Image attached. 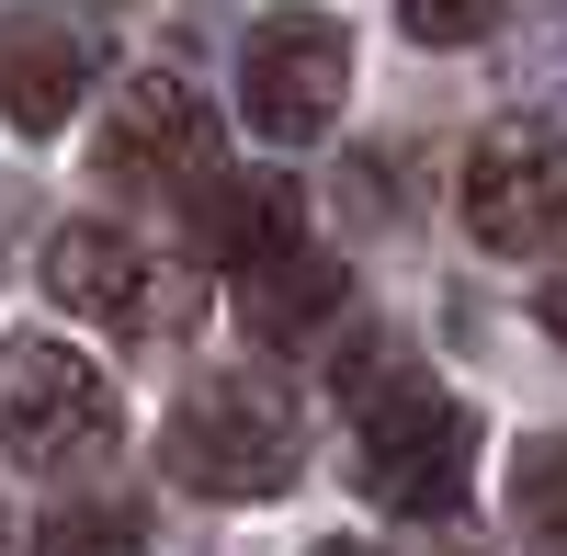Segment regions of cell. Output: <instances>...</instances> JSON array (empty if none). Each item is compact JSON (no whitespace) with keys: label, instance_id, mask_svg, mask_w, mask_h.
<instances>
[{"label":"cell","instance_id":"cell-1","mask_svg":"<svg viewBox=\"0 0 567 556\" xmlns=\"http://www.w3.org/2000/svg\"><path fill=\"white\" fill-rule=\"evenodd\" d=\"M341 409H352V477H363V500H386V512H409V523L465 512V488H477V421H465L454 387H432L398 341H352L341 352Z\"/></svg>","mask_w":567,"mask_h":556},{"label":"cell","instance_id":"cell-2","mask_svg":"<svg viewBox=\"0 0 567 556\" xmlns=\"http://www.w3.org/2000/svg\"><path fill=\"white\" fill-rule=\"evenodd\" d=\"M159 454H171V477L205 488V500H272L307 466V421H296V398H284L272 375L239 363V375H194L182 387Z\"/></svg>","mask_w":567,"mask_h":556},{"label":"cell","instance_id":"cell-3","mask_svg":"<svg viewBox=\"0 0 567 556\" xmlns=\"http://www.w3.org/2000/svg\"><path fill=\"white\" fill-rule=\"evenodd\" d=\"M114 443H125V409L91 352L45 341V330L0 341V466L58 477V466H103Z\"/></svg>","mask_w":567,"mask_h":556},{"label":"cell","instance_id":"cell-4","mask_svg":"<svg viewBox=\"0 0 567 556\" xmlns=\"http://www.w3.org/2000/svg\"><path fill=\"white\" fill-rule=\"evenodd\" d=\"M454 205H465V239H477V250H511V261L545 250V239H567V136L534 125V114L488 125L477 148H465Z\"/></svg>","mask_w":567,"mask_h":556},{"label":"cell","instance_id":"cell-5","mask_svg":"<svg viewBox=\"0 0 567 556\" xmlns=\"http://www.w3.org/2000/svg\"><path fill=\"white\" fill-rule=\"evenodd\" d=\"M341 91H352V34L329 12H272L239 45V114L272 148H318L329 114H341Z\"/></svg>","mask_w":567,"mask_h":556},{"label":"cell","instance_id":"cell-6","mask_svg":"<svg viewBox=\"0 0 567 556\" xmlns=\"http://www.w3.org/2000/svg\"><path fill=\"white\" fill-rule=\"evenodd\" d=\"M91 171H103L114 194H194V182L216 171V103L194 80H171V69H136L114 91V114H103Z\"/></svg>","mask_w":567,"mask_h":556},{"label":"cell","instance_id":"cell-7","mask_svg":"<svg viewBox=\"0 0 567 556\" xmlns=\"http://www.w3.org/2000/svg\"><path fill=\"white\" fill-rule=\"evenodd\" d=\"M45 296H58L69 318H103V330H182L194 318V285L148 250V239H125V227H58L45 239Z\"/></svg>","mask_w":567,"mask_h":556},{"label":"cell","instance_id":"cell-8","mask_svg":"<svg viewBox=\"0 0 567 556\" xmlns=\"http://www.w3.org/2000/svg\"><path fill=\"white\" fill-rule=\"evenodd\" d=\"M194 239H205V261L239 285V272H261V261H284L307 239V194L284 171H205L194 182Z\"/></svg>","mask_w":567,"mask_h":556},{"label":"cell","instance_id":"cell-9","mask_svg":"<svg viewBox=\"0 0 567 556\" xmlns=\"http://www.w3.org/2000/svg\"><path fill=\"white\" fill-rule=\"evenodd\" d=\"M91 91V34L45 23V12H0V114L23 136H58Z\"/></svg>","mask_w":567,"mask_h":556},{"label":"cell","instance_id":"cell-10","mask_svg":"<svg viewBox=\"0 0 567 556\" xmlns=\"http://www.w3.org/2000/svg\"><path fill=\"white\" fill-rule=\"evenodd\" d=\"M341 307H352V272L329 261L318 239H296L284 261L239 272V318H250V330H261L272 352H307V341H318V330H329V318H341Z\"/></svg>","mask_w":567,"mask_h":556},{"label":"cell","instance_id":"cell-11","mask_svg":"<svg viewBox=\"0 0 567 556\" xmlns=\"http://www.w3.org/2000/svg\"><path fill=\"white\" fill-rule=\"evenodd\" d=\"M511 523L534 556H567V432H534L511 454Z\"/></svg>","mask_w":567,"mask_h":556},{"label":"cell","instance_id":"cell-12","mask_svg":"<svg viewBox=\"0 0 567 556\" xmlns=\"http://www.w3.org/2000/svg\"><path fill=\"white\" fill-rule=\"evenodd\" d=\"M23 556H148V523L114 512V500H80V512H45Z\"/></svg>","mask_w":567,"mask_h":556},{"label":"cell","instance_id":"cell-13","mask_svg":"<svg viewBox=\"0 0 567 556\" xmlns=\"http://www.w3.org/2000/svg\"><path fill=\"white\" fill-rule=\"evenodd\" d=\"M398 23H409L420 45H477V34L499 23V0H398Z\"/></svg>","mask_w":567,"mask_h":556},{"label":"cell","instance_id":"cell-14","mask_svg":"<svg viewBox=\"0 0 567 556\" xmlns=\"http://www.w3.org/2000/svg\"><path fill=\"white\" fill-rule=\"evenodd\" d=\"M534 307H545V330H556V341H567V261H556V272H545V296H534Z\"/></svg>","mask_w":567,"mask_h":556},{"label":"cell","instance_id":"cell-15","mask_svg":"<svg viewBox=\"0 0 567 556\" xmlns=\"http://www.w3.org/2000/svg\"><path fill=\"white\" fill-rule=\"evenodd\" d=\"M318 556H374V545H318Z\"/></svg>","mask_w":567,"mask_h":556}]
</instances>
